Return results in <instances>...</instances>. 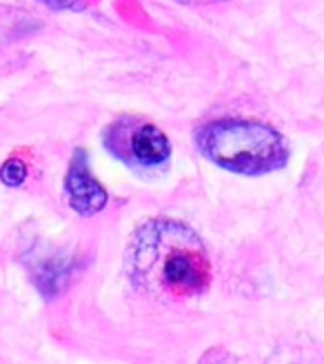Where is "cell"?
Wrapping results in <instances>:
<instances>
[{"label": "cell", "mask_w": 324, "mask_h": 364, "mask_svg": "<svg viewBox=\"0 0 324 364\" xmlns=\"http://www.w3.org/2000/svg\"><path fill=\"white\" fill-rule=\"evenodd\" d=\"M65 189L69 196V205L78 213H96L107 205V191L98 185L87 169V154L78 149L71 160V167L67 173Z\"/></svg>", "instance_id": "3"}, {"label": "cell", "mask_w": 324, "mask_h": 364, "mask_svg": "<svg viewBox=\"0 0 324 364\" xmlns=\"http://www.w3.org/2000/svg\"><path fill=\"white\" fill-rule=\"evenodd\" d=\"M129 154L140 165H162L171 154V144L156 124H140L129 136Z\"/></svg>", "instance_id": "4"}, {"label": "cell", "mask_w": 324, "mask_h": 364, "mask_svg": "<svg viewBox=\"0 0 324 364\" xmlns=\"http://www.w3.org/2000/svg\"><path fill=\"white\" fill-rule=\"evenodd\" d=\"M0 178H3L5 185L9 187H18V185H23L25 178H27V167H25V162L21 160H7L3 169H0Z\"/></svg>", "instance_id": "5"}, {"label": "cell", "mask_w": 324, "mask_h": 364, "mask_svg": "<svg viewBox=\"0 0 324 364\" xmlns=\"http://www.w3.org/2000/svg\"><path fill=\"white\" fill-rule=\"evenodd\" d=\"M178 3H185V5H191V3H200V0H178Z\"/></svg>", "instance_id": "7"}, {"label": "cell", "mask_w": 324, "mask_h": 364, "mask_svg": "<svg viewBox=\"0 0 324 364\" xmlns=\"http://www.w3.org/2000/svg\"><path fill=\"white\" fill-rule=\"evenodd\" d=\"M124 269L136 289L165 304L202 296L211 282L202 240L187 225L169 218H153L134 233Z\"/></svg>", "instance_id": "1"}, {"label": "cell", "mask_w": 324, "mask_h": 364, "mask_svg": "<svg viewBox=\"0 0 324 364\" xmlns=\"http://www.w3.org/2000/svg\"><path fill=\"white\" fill-rule=\"evenodd\" d=\"M43 3L53 9H69V7H76L78 0H43Z\"/></svg>", "instance_id": "6"}, {"label": "cell", "mask_w": 324, "mask_h": 364, "mask_svg": "<svg viewBox=\"0 0 324 364\" xmlns=\"http://www.w3.org/2000/svg\"><path fill=\"white\" fill-rule=\"evenodd\" d=\"M195 144L213 165L244 176L282 169L289 160L286 140L262 122L215 120L195 132Z\"/></svg>", "instance_id": "2"}]
</instances>
